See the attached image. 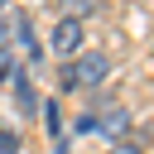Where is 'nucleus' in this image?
<instances>
[{"label":"nucleus","instance_id":"f257e3e1","mask_svg":"<svg viewBox=\"0 0 154 154\" xmlns=\"http://www.w3.org/2000/svg\"><path fill=\"white\" fill-rule=\"evenodd\" d=\"M106 77H111V58L106 53H82L58 72V87L63 91H96V87H106Z\"/></svg>","mask_w":154,"mask_h":154},{"label":"nucleus","instance_id":"f03ea898","mask_svg":"<svg viewBox=\"0 0 154 154\" xmlns=\"http://www.w3.org/2000/svg\"><path fill=\"white\" fill-rule=\"evenodd\" d=\"M48 43H53V53H58V58H82V43H87V29H82V19H77V14H63V19L53 24Z\"/></svg>","mask_w":154,"mask_h":154},{"label":"nucleus","instance_id":"7ed1b4c3","mask_svg":"<svg viewBox=\"0 0 154 154\" xmlns=\"http://www.w3.org/2000/svg\"><path fill=\"white\" fill-rule=\"evenodd\" d=\"M5 87L14 91V111H19V116H34V111H38V91H34V77H29L24 67H14Z\"/></svg>","mask_w":154,"mask_h":154},{"label":"nucleus","instance_id":"20e7f679","mask_svg":"<svg viewBox=\"0 0 154 154\" xmlns=\"http://www.w3.org/2000/svg\"><path fill=\"white\" fill-rule=\"evenodd\" d=\"M101 135H111V144L116 140H125V130H130V116L125 111H111V116H101V125H96Z\"/></svg>","mask_w":154,"mask_h":154},{"label":"nucleus","instance_id":"39448f33","mask_svg":"<svg viewBox=\"0 0 154 154\" xmlns=\"http://www.w3.org/2000/svg\"><path fill=\"white\" fill-rule=\"evenodd\" d=\"M38 116H43V130H48V135H58V130H63V116H58V101H53V96L38 106Z\"/></svg>","mask_w":154,"mask_h":154},{"label":"nucleus","instance_id":"423d86ee","mask_svg":"<svg viewBox=\"0 0 154 154\" xmlns=\"http://www.w3.org/2000/svg\"><path fill=\"white\" fill-rule=\"evenodd\" d=\"M14 29H19V43H24V48H29L34 58H38V43H34V29H29V19H24V14L14 19Z\"/></svg>","mask_w":154,"mask_h":154},{"label":"nucleus","instance_id":"0eeeda50","mask_svg":"<svg viewBox=\"0 0 154 154\" xmlns=\"http://www.w3.org/2000/svg\"><path fill=\"white\" fill-rule=\"evenodd\" d=\"M96 125H101V116H96V111H82V116H77V135H91Z\"/></svg>","mask_w":154,"mask_h":154},{"label":"nucleus","instance_id":"6e6552de","mask_svg":"<svg viewBox=\"0 0 154 154\" xmlns=\"http://www.w3.org/2000/svg\"><path fill=\"white\" fill-rule=\"evenodd\" d=\"M14 149H19V135H14V130H5V125H0V154H14Z\"/></svg>","mask_w":154,"mask_h":154},{"label":"nucleus","instance_id":"1a4fd4ad","mask_svg":"<svg viewBox=\"0 0 154 154\" xmlns=\"http://www.w3.org/2000/svg\"><path fill=\"white\" fill-rule=\"evenodd\" d=\"M106 154H144V149H140V144H135V140H116V144H111V149H106Z\"/></svg>","mask_w":154,"mask_h":154},{"label":"nucleus","instance_id":"9d476101","mask_svg":"<svg viewBox=\"0 0 154 154\" xmlns=\"http://www.w3.org/2000/svg\"><path fill=\"white\" fill-rule=\"evenodd\" d=\"M10 72H14V58H10V48H0V82H10Z\"/></svg>","mask_w":154,"mask_h":154},{"label":"nucleus","instance_id":"9b49d317","mask_svg":"<svg viewBox=\"0 0 154 154\" xmlns=\"http://www.w3.org/2000/svg\"><path fill=\"white\" fill-rule=\"evenodd\" d=\"M0 5H5V0H0Z\"/></svg>","mask_w":154,"mask_h":154}]
</instances>
